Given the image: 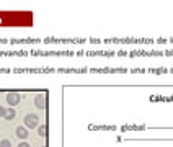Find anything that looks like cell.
Listing matches in <instances>:
<instances>
[{"label":"cell","mask_w":173,"mask_h":147,"mask_svg":"<svg viewBox=\"0 0 173 147\" xmlns=\"http://www.w3.org/2000/svg\"><path fill=\"white\" fill-rule=\"evenodd\" d=\"M7 100H8V103H10V105H16L18 101H20V95L11 93V95H8V97H7Z\"/></svg>","instance_id":"cell-2"},{"label":"cell","mask_w":173,"mask_h":147,"mask_svg":"<svg viewBox=\"0 0 173 147\" xmlns=\"http://www.w3.org/2000/svg\"><path fill=\"white\" fill-rule=\"evenodd\" d=\"M36 105H38V108H43V97H39L36 100Z\"/></svg>","instance_id":"cell-6"},{"label":"cell","mask_w":173,"mask_h":147,"mask_svg":"<svg viewBox=\"0 0 173 147\" xmlns=\"http://www.w3.org/2000/svg\"><path fill=\"white\" fill-rule=\"evenodd\" d=\"M44 132H46V129H44V127H41V129H39V134H41V136H44Z\"/></svg>","instance_id":"cell-7"},{"label":"cell","mask_w":173,"mask_h":147,"mask_svg":"<svg viewBox=\"0 0 173 147\" xmlns=\"http://www.w3.org/2000/svg\"><path fill=\"white\" fill-rule=\"evenodd\" d=\"M20 147H30L28 144H20Z\"/></svg>","instance_id":"cell-9"},{"label":"cell","mask_w":173,"mask_h":147,"mask_svg":"<svg viewBox=\"0 0 173 147\" xmlns=\"http://www.w3.org/2000/svg\"><path fill=\"white\" fill-rule=\"evenodd\" d=\"M16 136L21 137V139H25V137L28 136V134H26V129H25V127H18V129H16Z\"/></svg>","instance_id":"cell-3"},{"label":"cell","mask_w":173,"mask_h":147,"mask_svg":"<svg viewBox=\"0 0 173 147\" xmlns=\"http://www.w3.org/2000/svg\"><path fill=\"white\" fill-rule=\"evenodd\" d=\"M25 123H26V126H30V127H34L38 124V116H34V114H28V116L25 118Z\"/></svg>","instance_id":"cell-1"},{"label":"cell","mask_w":173,"mask_h":147,"mask_svg":"<svg viewBox=\"0 0 173 147\" xmlns=\"http://www.w3.org/2000/svg\"><path fill=\"white\" fill-rule=\"evenodd\" d=\"M5 116H7L8 119H11V118L15 116V111H13V110H8V113H5Z\"/></svg>","instance_id":"cell-4"},{"label":"cell","mask_w":173,"mask_h":147,"mask_svg":"<svg viewBox=\"0 0 173 147\" xmlns=\"http://www.w3.org/2000/svg\"><path fill=\"white\" fill-rule=\"evenodd\" d=\"M0 147H11V144H10V140H2V142H0Z\"/></svg>","instance_id":"cell-5"},{"label":"cell","mask_w":173,"mask_h":147,"mask_svg":"<svg viewBox=\"0 0 173 147\" xmlns=\"http://www.w3.org/2000/svg\"><path fill=\"white\" fill-rule=\"evenodd\" d=\"M3 114H5V110H3L2 106H0V116H3Z\"/></svg>","instance_id":"cell-8"}]
</instances>
